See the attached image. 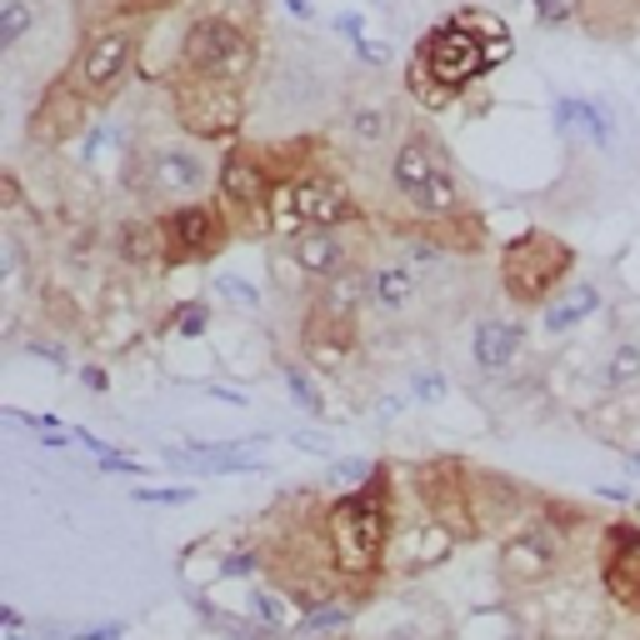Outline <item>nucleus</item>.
<instances>
[{
    "label": "nucleus",
    "mask_w": 640,
    "mask_h": 640,
    "mask_svg": "<svg viewBox=\"0 0 640 640\" xmlns=\"http://www.w3.org/2000/svg\"><path fill=\"white\" fill-rule=\"evenodd\" d=\"M490 66V55L480 51V41L466 31L460 21L435 25L421 41V55L411 66V90L425 100V106H445L466 80H476L480 70Z\"/></svg>",
    "instance_id": "1"
},
{
    "label": "nucleus",
    "mask_w": 640,
    "mask_h": 640,
    "mask_svg": "<svg viewBox=\"0 0 640 640\" xmlns=\"http://www.w3.org/2000/svg\"><path fill=\"white\" fill-rule=\"evenodd\" d=\"M391 185H395V196L411 210H421V216H451L460 200L456 181H451V165L441 161V151H435L425 135H411V141L395 145Z\"/></svg>",
    "instance_id": "2"
},
{
    "label": "nucleus",
    "mask_w": 640,
    "mask_h": 640,
    "mask_svg": "<svg viewBox=\"0 0 640 640\" xmlns=\"http://www.w3.org/2000/svg\"><path fill=\"white\" fill-rule=\"evenodd\" d=\"M185 70H191V80L236 90L250 70V35L236 31L230 21H216V15L196 21L185 35Z\"/></svg>",
    "instance_id": "3"
},
{
    "label": "nucleus",
    "mask_w": 640,
    "mask_h": 640,
    "mask_svg": "<svg viewBox=\"0 0 640 640\" xmlns=\"http://www.w3.org/2000/svg\"><path fill=\"white\" fill-rule=\"evenodd\" d=\"M330 545L346 575H366L386 545V510L376 496H346L330 506Z\"/></svg>",
    "instance_id": "4"
},
{
    "label": "nucleus",
    "mask_w": 640,
    "mask_h": 640,
    "mask_svg": "<svg viewBox=\"0 0 640 640\" xmlns=\"http://www.w3.org/2000/svg\"><path fill=\"white\" fill-rule=\"evenodd\" d=\"M350 196L346 185L330 181V175H305V181L281 185L271 196V220L275 230H336L340 220L350 216Z\"/></svg>",
    "instance_id": "5"
},
{
    "label": "nucleus",
    "mask_w": 640,
    "mask_h": 640,
    "mask_svg": "<svg viewBox=\"0 0 640 640\" xmlns=\"http://www.w3.org/2000/svg\"><path fill=\"white\" fill-rule=\"evenodd\" d=\"M565 265H571V250L551 236H521L506 250L500 275H506V291L516 301H545V295L561 285Z\"/></svg>",
    "instance_id": "6"
},
{
    "label": "nucleus",
    "mask_w": 640,
    "mask_h": 640,
    "mask_svg": "<svg viewBox=\"0 0 640 640\" xmlns=\"http://www.w3.org/2000/svg\"><path fill=\"white\" fill-rule=\"evenodd\" d=\"M210 181V165L200 151H185V145H165V151H155L151 161H145V185H151L155 196L165 200H191L200 196Z\"/></svg>",
    "instance_id": "7"
},
{
    "label": "nucleus",
    "mask_w": 640,
    "mask_h": 640,
    "mask_svg": "<svg viewBox=\"0 0 640 640\" xmlns=\"http://www.w3.org/2000/svg\"><path fill=\"white\" fill-rule=\"evenodd\" d=\"M126 66H131V35H126V31H100L96 41H90V51L80 55V76L76 80L90 90V96H106V90L126 76Z\"/></svg>",
    "instance_id": "8"
},
{
    "label": "nucleus",
    "mask_w": 640,
    "mask_h": 640,
    "mask_svg": "<svg viewBox=\"0 0 640 640\" xmlns=\"http://www.w3.org/2000/svg\"><path fill=\"white\" fill-rule=\"evenodd\" d=\"M200 96H185V120L196 126L200 135H220L230 131L240 120V100L230 86H206V80H196Z\"/></svg>",
    "instance_id": "9"
},
{
    "label": "nucleus",
    "mask_w": 640,
    "mask_h": 640,
    "mask_svg": "<svg viewBox=\"0 0 640 640\" xmlns=\"http://www.w3.org/2000/svg\"><path fill=\"white\" fill-rule=\"evenodd\" d=\"M295 265L301 271H311V275H346V246H340V236L336 230H301L295 236Z\"/></svg>",
    "instance_id": "10"
},
{
    "label": "nucleus",
    "mask_w": 640,
    "mask_h": 640,
    "mask_svg": "<svg viewBox=\"0 0 640 640\" xmlns=\"http://www.w3.org/2000/svg\"><path fill=\"white\" fill-rule=\"evenodd\" d=\"M506 575L510 581H521V586H531V581H541V575H551V565H555V541L551 535H521V541H510L506 545Z\"/></svg>",
    "instance_id": "11"
},
{
    "label": "nucleus",
    "mask_w": 640,
    "mask_h": 640,
    "mask_svg": "<svg viewBox=\"0 0 640 640\" xmlns=\"http://www.w3.org/2000/svg\"><path fill=\"white\" fill-rule=\"evenodd\" d=\"M521 350V326L510 321H480L476 326V366L480 370H506Z\"/></svg>",
    "instance_id": "12"
},
{
    "label": "nucleus",
    "mask_w": 640,
    "mask_h": 640,
    "mask_svg": "<svg viewBox=\"0 0 640 640\" xmlns=\"http://www.w3.org/2000/svg\"><path fill=\"white\" fill-rule=\"evenodd\" d=\"M171 240L181 256H206L216 246V216L206 206H185L171 216Z\"/></svg>",
    "instance_id": "13"
},
{
    "label": "nucleus",
    "mask_w": 640,
    "mask_h": 640,
    "mask_svg": "<svg viewBox=\"0 0 640 640\" xmlns=\"http://www.w3.org/2000/svg\"><path fill=\"white\" fill-rule=\"evenodd\" d=\"M370 291H376V305L380 311H405V305L415 301V265L405 261H391V265H380L376 275H370Z\"/></svg>",
    "instance_id": "14"
},
{
    "label": "nucleus",
    "mask_w": 640,
    "mask_h": 640,
    "mask_svg": "<svg viewBox=\"0 0 640 640\" xmlns=\"http://www.w3.org/2000/svg\"><path fill=\"white\" fill-rule=\"evenodd\" d=\"M220 191H226L236 206H261V200H265V175H261V165L250 161V155H230L226 171H220Z\"/></svg>",
    "instance_id": "15"
},
{
    "label": "nucleus",
    "mask_w": 640,
    "mask_h": 640,
    "mask_svg": "<svg viewBox=\"0 0 640 640\" xmlns=\"http://www.w3.org/2000/svg\"><path fill=\"white\" fill-rule=\"evenodd\" d=\"M555 120H561L565 135H590L596 145H610V116L600 106H590V100H561Z\"/></svg>",
    "instance_id": "16"
},
{
    "label": "nucleus",
    "mask_w": 640,
    "mask_h": 640,
    "mask_svg": "<svg viewBox=\"0 0 640 640\" xmlns=\"http://www.w3.org/2000/svg\"><path fill=\"white\" fill-rule=\"evenodd\" d=\"M606 581H610V590H616V596L640 600V535H620L616 561H610Z\"/></svg>",
    "instance_id": "17"
},
{
    "label": "nucleus",
    "mask_w": 640,
    "mask_h": 640,
    "mask_svg": "<svg viewBox=\"0 0 640 640\" xmlns=\"http://www.w3.org/2000/svg\"><path fill=\"white\" fill-rule=\"evenodd\" d=\"M596 305H600L596 285H571V291L561 295V301L545 305V330H571L575 321H586V315L596 311Z\"/></svg>",
    "instance_id": "18"
},
{
    "label": "nucleus",
    "mask_w": 640,
    "mask_h": 640,
    "mask_svg": "<svg viewBox=\"0 0 640 640\" xmlns=\"http://www.w3.org/2000/svg\"><path fill=\"white\" fill-rule=\"evenodd\" d=\"M350 141L360 145V151H370V145H386L391 141V110L380 106V100H370V106H356L346 120Z\"/></svg>",
    "instance_id": "19"
},
{
    "label": "nucleus",
    "mask_w": 640,
    "mask_h": 640,
    "mask_svg": "<svg viewBox=\"0 0 640 640\" xmlns=\"http://www.w3.org/2000/svg\"><path fill=\"white\" fill-rule=\"evenodd\" d=\"M25 31H31V11H25V0H0V45L11 51Z\"/></svg>",
    "instance_id": "20"
},
{
    "label": "nucleus",
    "mask_w": 640,
    "mask_h": 640,
    "mask_svg": "<svg viewBox=\"0 0 640 640\" xmlns=\"http://www.w3.org/2000/svg\"><path fill=\"white\" fill-rule=\"evenodd\" d=\"M636 376H640V346H616V356L606 366V380L610 386H630Z\"/></svg>",
    "instance_id": "21"
},
{
    "label": "nucleus",
    "mask_w": 640,
    "mask_h": 640,
    "mask_svg": "<svg viewBox=\"0 0 640 640\" xmlns=\"http://www.w3.org/2000/svg\"><path fill=\"white\" fill-rule=\"evenodd\" d=\"M535 11H541L545 21H571V15L581 11V0H535Z\"/></svg>",
    "instance_id": "22"
},
{
    "label": "nucleus",
    "mask_w": 640,
    "mask_h": 640,
    "mask_svg": "<svg viewBox=\"0 0 640 640\" xmlns=\"http://www.w3.org/2000/svg\"><path fill=\"white\" fill-rule=\"evenodd\" d=\"M250 600H256V610H261V620H265V626H285V606H281V600H275V596L256 590V596H250Z\"/></svg>",
    "instance_id": "23"
},
{
    "label": "nucleus",
    "mask_w": 640,
    "mask_h": 640,
    "mask_svg": "<svg viewBox=\"0 0 640 640\" xmlns=\"http://www.w3.org/2000/svg\"><path fill=\"white\" fill-rule=\"evenodd\" d=\"M220 291H226L230 301H240V305H256V301H261V295H256V285L236 281V275H220Z\"/></svg>",
    "instance_id": "24"
},
{
    "label": "nucleus",
    "mask_w": 640,
    "mask_h": 640,
    "mask_svg": "<svg viewBox=\"0 0 640 640\" xmlns=\"http://www.w3.org/2000/svg\"><path fill=\"white\" fill-rule=\"evenodd\" d=\"M181 330H185V336H200V330H206V305H185V311H181Z\"/></svg>",
    "instance_id": "25"
},
{
    "label": "nucleus",
    "mask_w": 640,
    "mask_h": 640,
    "mask_svg": "<svg viewBox=\"0 0 640 640\" xmlns=\"http://www.w3.org/2000/svg\"><path fill=\"white\" fill-rule=\"evenodd\" d=\"M285 380H291V391H295V401H301V405H305V411H315V405H321V401H315V391H311V386H305V376H301V370H285Z\"/></svg>",
    "instance_id": "26"
},
{
    "label": "nucleus",
    "mask_w": 640,
    "mask_h": 640,
    "mask_svg": "<svg viewBox=\"0 0 640 640\" xmlns=\"http://www.w3.org/2000/svg\"><path fill=\"white\" fill-rule=\"evenodd\" d=\"M340 620H346V610H340V606H326V610H315V616H311V626H315V630H330V626H340Z\"/></svg>",
    "instance_id": "27"
},
{
    "label": "nucleus",
    "mask_w": 640,
    "mask_h": 640,
    "mask_svg": "<svg viewBox=\"0 0 640 640\" xmlns=\"http://www.w3.org/2000/svg\"><path fill=\"white\" fill-rule=\"evenodd\" d=\"M366 460H340V466H336V480H366Z\"/></svg>",
    "instance_id": "28"
},
{
    "label": "nucleus",
    "mask_w": 640,
    "mask_h": 640,
    "mask_svg": "<svg viewBox=\"0 0 640 640\" xmlns=\"http://www.w3.org/2000/svg\"><path fill=\"white\" fill-rule=\"evenodd\" d=\"M145 240H151V236H145V230H126V250H131L135 261H141L145 250H151V246H145Z\"/></svg>",
    "instance_id": "29"
},
{
    "label": "nucleus",
    "mask_w": 640,
    "mask_h": 640,
    "mask_svg": "<svg viewBox=\"0 0 640 640\" xmlns=\"http://www.w3.org/2000/svg\"><path fill=\"white\" fill-rule=\"evenodd\" d=\"M80 6H90V11H100V6H116V0H80Z\"/></svg>",
    "instance_id": "30"
},
{
    "label": "nucleus",
    "mask_w": 640,
    "mask_h": 640,
    "mask_svg": "<svg viewBox=\"0 0 640 640\" xmlns=\"http://www.w3.org/2000/svg\"><path fill=\"white\" fill-rule=\"evenodd\" d=\"M141 6H155V0H141Z\"/></svg>",
    "instance_id": "31"
}]
</instances>
